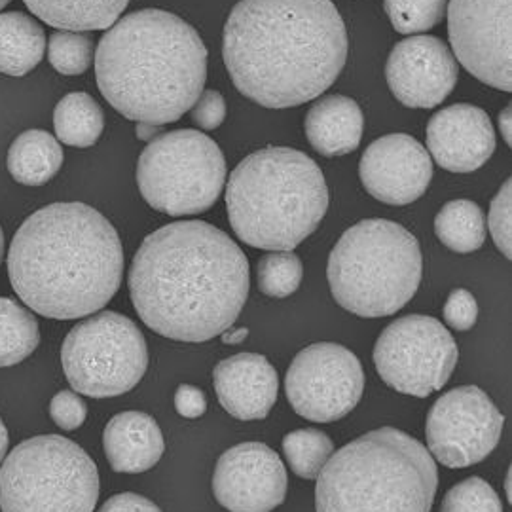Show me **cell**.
<instances>
[{
	"label": "cell",
	"mask_w": 512,
	"mask_h": 512,
	"mask_svg": "<svg viewBox=\"0 0 512 512\" xmlns=\"http://www.w3.org/2000/svg\"><path fill=\"white\" fill-rule=\"evenodd\" d=\"M128 285L148 329L169 340L200 344L236 323L251 287L249 260L213 224L173 222L141 243Z\"/></svg>",
	"instance_id": "6da1fadb"
},
{
	"label": "cell",
	"mask_w": 512,
	"mask_h": 512,
	"mask_svg": "<svg viewBox=\"0 0 512 512\" xmlns=\"http://www.w3.org/2000/svg\"><path fill=\"white\" fill-rule=\"evenodd\" d=\"M348 48L346 23L330 0H239L222 55L241 95L266 109H289L329 90Z\"/></svg>",
	"instance_id": "7a4b0ae2"
},
{
	"label": "cell",
	"mask_w": 512,
	"mask_h": 512,
	"mask_svg": "<svg viewBox=\"0 0 512 512\" xmlns=\"http://www.w3.org/2000/svg\"><path fill=\"white\" fill-rule=\"evenodd\" d=\"M124 249L116 228L80 202L52 203L19 226L8 251V277L31 310L78 319L103 310L118 293Z\"/></svg>",
	"instance_id": "3957f363"
},
{
	"label": "cell",
	"mask_w": 512,
	"mask_h": 512,
	"mask_svg": "<svg viewBox=\"0 0 512 512\" xmlns=\"http://www.w3.org/2000/svg\"><path fill=\"white\" fill-rule=\"evenodd\" d=\"M97 86L133 122H177L202 95L207 48L192 25L165 10L118 19L99 40Z\"/></svg>",
	"instance_id": "277c9868"
},
{
	"label": "cell",
	"mask_w": 512,
	"mask_h": 512,
	"mask_svg": "<svg viewBox=\"0 0 512 512\" xmlns=\"http://www.w3.org/2000/svg\"><path fill=\"white\" fill-rule=\"evenodd\" d=\"M226 207L234 234L247 245L293 251L325 219L329 188L321 167L304 152L262 148L232 171Z\"/></svg>",
	"instance_id": "5b68a950"
},
{
	"label": "cell",
	"mask_w": 512,
	"mask_h": 512,
	"mask_svg": "<svg viewBox=\"0 0 512 512\" xmlns=\"http://www.w3.org/2000/svg\"><path fill=\"white\" fill-rule=\"evenodd\" d=\"M437 461L395 427L370 431L330 456L317 476V512H431Z\"/></svg>",
	"instance_id": "8992f818"
},
{
	"label": "cell",
	"mask_w": 512,
	"mask_h": 512,
	"mask_svg": "<svg viewBox=\"0 0 512 512\" xmlns=\"http://www.w3.org/2000/svg\"><path fill=\"white\" fill-rule=\"evenodd\" d=\"M423 274L420 243L385 219L357 222L330 251L327 279L334 300L365 319L393 315L418 293Z\"/></svg>",
	"instance_id": "52a82bcc"
},
{
	"label": "cell",
	"mask_w": 512,
	"mask_h": 512,
	"mask_svg": "<svg viewBox=\"0 0 512 512\" xmlns=\"http://www.w3.org/2000/svg\"><path fill=\"white\" fill-rule=\"evenodd\" d=\"M97 499V465L61 435L21 442L0 467L2 512H93Z\"/></svg>",
	"instance_id": "ba28073f"
},
{
	"label": "cell",
	"mask_w": 512,
	"mask_h": 512,
	"mask_svg": "<svg viewBox=\"0 0 512 512\" xmlns=\"http://www.w3.org/2000/svg\"><path fill=\"white\" fill-rule=\"evenodd\" d=\"M219 145L196 129H177L148 143L137 162V184L145 202L171 217L209 211L226 183Z\"/></svg>",
	"instance_id": "9c48e42d"
},
{
	"label": "cell",
	"mask_w": 512,
	"mask_h": 512,
	"mask_svg": "<svg viewBox=\"0 0 512 512\" xmlns=\"http://www.w3.org/2000/svg\"><path fill=\"white\" fill-rule=\"evenodd\" d=\"M61 363L76 393L109 399L131 391L147 372V340L122 313L101 311L65 338Z\"/></svg>",
	"instance_id": "30bf717a"
},
{
	"label": "cell",
	"mask_w": 512,
	"mask_h": 512,
	"mask_svg": "<svg viewBox=\"0 0 512 512\" xmlns=\"http://www.w3.org/2000/svg\"><path fill=\"white\" fill-rule=\"evenodd\" d=\"M458 359L454 336L427 315H406L393 321L374 346V365L385 384L420 399L446 385Z\"/></svg>",
	"instance_id": "8fae6325"
},
{
	"label": "cell",
	"mask_w": 512,
	"mask_h": 512,
	"mask_svg": "<svg viewBox=\"0 0 512 512\" xmlns=\"http://www.w3.org/2000/svg\"><path fill=\"white\" fill-rule=\"evenodd\" d=\"M287 399L306 420L332 423L346 418L365 391V370L340 344L321 342L302 349L285 376Z\"/></svg>",
	"instance_id": "7c38bea8"
},
{
	"label": "cell",
	"mask_w": 512,
	"mask_h": 512,
	"mask_svg": "<svg viewBox=\"0 0 512 512\" xmlns=\"http://www.w3.org/2000/svg\"><path fill=\"white\" fill-rule=\"evenodd\" d=\"M505 418L476 385H461L433 404L425 437L429 454L448 469L471 467L488 458L499 444Z\"/></svg>",
	"instance_id": "4fadbf2b"
},
{
	"label": "cell",
	"mask_w": 512,
	"mask_h": 512,
	"mask_svg": "<svg viewBox=\"0 0 512 512\" xmlns=\"http://www.w3.org/2000/svg\"><path fill=\"white\" fill-rule=\"evenodd\" d=\"M512 0H448V37L459 63L480 82L512 90Z\"/></svg>",
	"instance_id": "5bb4252c"
},
{
	"label": "cell",
	"mask_w": 512,
	"mask_h": 512,
	"mask_svg": "<svg viewBox=\"0 0 512 512\" xmlns=\"http://www.w3.org/2000/svg\"><path fill=\"white\" fill-rule=\"evenodd\" d=\"M289 488L287 469L262 442H243L226 450L213 473V494L230 512H272Z\"/></svg>",
	"instance_id": "9a60e30c"
},
{
	"label": "cell",
	"mask_w": 512,
	"mask_h": 512,
	"mask_svg": "<svg viewBox=\"0 0 512 512\" xmlns=\"http://www.w3.org/2000/svg\"><path fill=\"white\" fill-rule=\"evenodd\" d=\"M458 61L437 37L420 35L399 42L387 59L391 93L408 109H435L458 84Z\"/></svg>",
	"instance_id": "2e32d148"
},
{
	"label": "cell",
	"mask_w": 512,
	"mask_h": 512,
	"mask_svg": "<svg viewBox=\"0 0 512 512\" xmlns=\"http://www.w3.org/2000/svg\"><path fill=\"white\" fill-rule=\"evenodd\" d=\"M366 192L387 205L420 200L433 177L427 148L406 133H391L366 148L359 164Z\"/></svg>",
	"instance_id": "e0dca14e"
},
{
	"label": "cell",
	"mask_w": 512,
	"mask_h": 512,
	"mask_svg": "<svg viewBox=\"0 0 512 512\" xmlns=\"http://www.w3.org/2000/svg\"><path fill=\"white\" fill-rule=\"evenodd\" d=\"M427 148L446 171L471 173L480 169L495 150L490 116L469 103L439 110L427 124Z\"/></svg>",
	"instance_id": "ac0fdd59"
},
{
	"label": "cell",
	"mask_w": 512,
	"mask_h": 512,
	"mask_svg": "<svg viewBox=\"0 0 512 512\" xmlns=\"http://www.w3.org/2000/svg\"><path fill=\"white\" fill-rule=\"evenodd\" d=\"M222 408L236 420H264L274 408L279 378L272 363L258 353L232 355L213 370Z\"/></svg>",
	"instance_id": "d6986e66"
},
{
	"label": "cell",
	"mask_w": 512,
	"mask_h": 512,
	"mask_svg": "<svg viewBox=\"0 0 512 512\" xmlns=\"http://www.w3.org/2000/svg\"><path fill=\"white\" fill-rule=\"evenodd\" d=\"M103 446L112 471L145 473L164 456V435L145 412H122L107 423Z\"/></svg>",
	"instance_id": "ffe728a7"
},
{
	"label": "cell",
	"mask_w": 512,
	"mask_h": 512,
	"mask_svg": "<svg viewBox=\"0 0 512 512\" xmlns=\"http://www.w3.org/2000/svg\"><path fill=\"white\" fill-rule=\"evenodd\" d=\"M365 116L361 107L346 95H327L306 114L304 131L321 156L336 158L357 150L363 139Z\"/></svg>",
	"instance_id": "44dd1931"
},
{
	"label": "cell",
	"mask_w": 512,
	"mask_h": 512,
	"mask_svg": "<svg viewBox=\"0 0 512 512\" xmlns=\"http://www.w3.org/2000/svg\"><path fill=\"white\" fill-rule=\"evenodd\" d=\"M27 8L55 29L65 31H103L110 29L129 0H23Z\"/></svg>",
	"instance_id": "7402d4cb"
},
{
	"label": "cell",
	"mask_w": 512,
	"mask_h": 512,
	"mask_svg": "<svg viewBox=\"0 0 512 512\" xmlns=\"http://www.w3.org/2000/svg\"><path fill=\"white\" fill-rule=\"evenodd\" d=\"M63 160V148L54 135L44 129H29L12 143L6 165L19 184L42 186L54 179Z\"/></svg>",
	"instance_id": "603a6c76"
},
{
	"label": "cell",
	"mask_w": 512,
	"mask_h": 512,
	"mask_svg": "<svg viewBox=\"0 0 512 512\" xmlns=\"http://www.w3.org/2000/svg\"><path fill=\"white\" fill-rule=\"evenodd\" d=\"M46 35L35 19L21 12L0 14V73L25 76L44 59Z\"/></svg>",
	"instance_id": "cb8c5ba5"
},
{
	"label": "cell",
	"mask_w": 512,
	"mask_h": 512,
	"mask_svg": "<svg viewBox=\"0 0 512 512\" xmlns=\"http://www.w3.org/2000/svg\"><path fill=\"white\" fill-rule=\"evenodd\" d=\"M55 135L61 143L76 148H90L105 129V112L92 95L74 92L65 95L54 110Z\"/></svg>",
	"instance_id": "d4e9b609"
},
{
	"label": "cell",
	"mask_w": 512,
	"mask_h": 512,
	"mask_svg": "<svg viewBox=\"0 0 512 512\" xmlns=\"http://www.w3.org/2000/svg\"><path fill=\"white\" fill-rule=\"evenodd\" d=\"M435 234L454 253H475L486 241V215L471 200L448 202L435 219Z\"/></svg>",
	"instance_id": "484cf974"
},
{
	"label": "cell",
	"mask_w": 512,
	"mask_h": 512,
	"mask_svg": "<svg viewBox=\"0 0 512 512\" xmlns=\"http://www.w3.org/2000/svg\"><path fill=\"white\" fill-rule=\"evenodd\" d=\"M40 344L37 317L12 298L0 296V368L25 361Z\"/></svg>",
	"instance_id": "4316f807"
},
{
	"label": "cell",
	"mask_w": 512,
	"mask_h": 512,
	"mask_svg": "<svg viewBox=\"0 0 512 512\" xmlns=\"http://www.w3.org/2000/svg\"><path fill=\"white\" fill-rule=\"evenodd\" d=\"M283 454L294 475L315 480L334 454V442L319 429H296L285 435Z\"/></svg>",
	"instance_id": "83f0119b"
},
{
	"label": "cell",
	"mask_w": 512,
	"mask_h": 512,
	"mask_svg": "<svg viewBox=\"0 0 512 512\" xmlns=\"http://www.w3.org/2000/svg\"><path fill=\"white\" fill-rule=\"evenodd\" d=\"M304 264L293 251H274L258 260V289L270 298H287L298 291Z\"/></svg>",
	"instance_id": "f1b7e54d"
},
{
	"label": "cell",
	"mask_w": 512,
	"mask_h": 512,
	"mask_svg": "<svg viewBox=\"0 0 512 512\" xmlns=\"http://www.w3.org/2000/svg\"><path fill=\"white\" fill-rule=\"evenodd\" d=\"M448 0H384L385 14L401 35L425 33L446 16Z\"/></svg>",
	"instance_id": "f546056e"
},
{
	"label": "cell",
	"mask_w": 512,
	"mask_h": 512,
	"mask_svg": "<svg viewBox=\"0 0 512 512\" xmlns=\"http://www.w3.org/2000/svg\"><path fill=\"white\" fill-rule=\"evenodd\" d=\"M48 59L63 76L84 74L92 67L93 40L84 33L57 31L50 37Z\"/></svg>",
	"instance_id": "4dcf8cb0"
},
{
	"label": "cell",
	"mask_w": 512,
	"mask_h": 512,
	"mask_svg": "<svg viewBox=\"0 0 512 512\" xmlns=\"http://www.w3.org/2000/svg\"><path fill=\"white\" fill-rule=\"evenodd\" d=\"M440 512H503V503L484 478L471 476L446 494Z\"/></svg>",
	"instance_id": "1f68e13d"
},
{
	"label": "cell",
	"mask_w": 512,
	"mask_h": 512,
	"mask_svg": "<svg viewBox=\"0 0 512 512\" xmlns=\"http://www.w3.org/2000/svg\"><path fill=\"white\" fill-rule=\"evenodd\" d=\"M512 181L507 179V183L503 184L497 192L492 205H490V215H488V228L490 234L494 238L497 249L507 256L509 260L512 258Z\"/></svg>",
	"instance_id": "d6a6232c"
},
{
	"label": "cell",
	"mask_w": 512,
	"mask_h": 512,
	"mask_svg": "<svg viewBox=\"0 0 512 512\" xmlns=\"http://www.w3.org/2000/svg\"><path fill=\"white\" fill-rule=\"evenodd\" d=\"M50 416L63 431H74L88 418V406L73 391H59L50 403Z\"/></svg>",
	"instance_id": "836d02e7"
},
{
	"label": "cell",
	"mask_w": 512,
	"mask_h": 512,
	"mask_svg": "<svg viewBox=\"0 0 512 512\" xmlns=\"http://www.w3.org/2000/svg\"><path fill=\"white\" fill-rule=\"evenodd\" d=\"M476 317H478V304H476L475 296L467 289L452 291L446 300V306H444L446 325L450 329L465 332V330L475 327Z\"/></svg>",
	"instance_id": "e575fe53"
},
{
	"label": "cell",
	"mask_w": 512,
	"mask_h": 512,
	"mask_svg": "<svg viewBox=\"0 0 512 512\" xmlns=\"http://www.w3.org/2000/svg\"><path fill=\"white\" fill-rule=\"evenodd\" d=\"M190 114H192V120L203 131H213L222 126V122L226 120L228 109H226L224 97L219 92L207 90V92H202L198 101L192 105Z\"/></svg>",
	"instance_id": "d590c367"
},
{
	"label": "cell",
	"mask_w": 512,
	"mask_h": 512,
	"mask_svg": "<svg viewBox=\"0 0 512 512\" xmlns=\"http://www.w3.org/2000/svg\"><path fill=\"white\" fill-rule=\"evenodd\" d=\"M175 410L188 420L203 416L207 410V399L202 389L190 384L179 385L175 391Z\"/></svg>",
	"instance_id": "8d00e7d4"
},
{
	"label": "cell",
	"mask_w": 512,
	"mask_h": 512,
	"mask_svg": "<svg viewBox=\"0 0 512 512\" xmlns=\"http://www.w3.org/2000/svg\"><path fill=\"white\" fill-rule=\"evenodd\" d=\"M99 512H162L158 505L143 495L126 494L112 495Z\"/></svg>",
	"instance_id": "74e56055"
},
{
	"label": "cell",
	"mask_w": 512,
	"mask_h": 512,
	"mask_svg": "<svg viewBox=\"0 0 512 512\" xmlns=\"http://www.w3.org/2000/svg\"><path fill=\"white\" fill-rule=\"evenodd\" d=\"M135 133H137V139H139V141L150 143V141H154L158 135H162V126H154V124H147V122H137Z\"/></svg>",
	"instance_id": "f35d334b"
},
{
	"label": "cell",
	"mask_w": 512,
	"mask_h": 512,
	"mask_svg": "<svg viewBox=\"0 0 512 512\" xmlns=\"http://www.w3.org/2000/svg\"><path fill=\"white\" fill-rule=\"evenodd\" d=\"M499 129L501 135L505 137V143L511 147L512 145V107H507L499 112Z\"/></svg>",
	"instance_id": "ab89813d"
},
{
	"label": "cell",
	"mask_w": 512,
	"mask_h": 512,
	"mask_svg": "<svg viewBox=\"0 0 512 512\" xmlns=\"http://www.w3.org/2000/svg\"><path fill=\"white\" fill-rule=\"evenodd\" d=\"M247 336H249V330L245 329V327H241V329L224 330V332L220 334V338H222V342H224L226 346H238V344L247 340Z\"/></svg>",
	"instance_id": "60d3db41"
},
{
	"label": "cell",
	"mask_w": 512,
	"mask_h": 512,
	"mask_svg": "<svg viewBox=\"0 0 512 512\" xmlns=\"http://www.w3.org/2000/svg\"><path fill=\"white\" fill-rule=\"evenodd\" d=\"M8 444H10L8 429H6L4 421L0 420V463H2V459H4L6 452H8Z\"/></svg>",
	"instance_id": "b9f144b4"
},
{
	"label": "cell",
	"mask_w": 512,
	"mask_h": 512,
	"mask_svg": "<svg viewBox=\"0 0 512 512\" xmlns=\"http://www.w3.org/2000/svg\"><path fill=\"white\" fill-rule=\"evenodd\" d=\"M511 478H512V471H511V469H509V471H507V478H505V490H507V499H509V503H511V501H512Z\"/></svg>",
	"instance_id": "7bdbcfd3"
},
{
	"label": "cell",
	"mask_w": 512,
	"mask_h": 512,
	"mask_svg": "<svg viewBox=\"0 0 512 512\" xmlns=\"http://www.w3.org/2000/svg\"><path fill=\"white\" fill-rule=\"evenodd\" d=\"M2 256H4V234H2V228H0V262H2Z\"/></svg>",
	"instance_id": "ee69618b"
},
{
	"label": "cell",
	"mask_w": 512,
	"mask_h": 512,
	"mask_svg": "<svg viewBox=\"0 0 512 512\" xmlns=\"http://www.w3.org/2000/svg\"><path fill=\"white\" fill-rule=\"evenodd\" d=\"M10 2H12V0H0V10H2V8H4V6H8V4H10Z\"/></svg>",
	"instance_id": "f6af8a7d"
}]
</instances>
